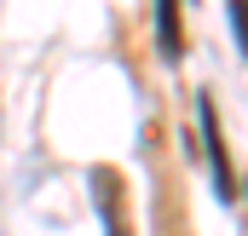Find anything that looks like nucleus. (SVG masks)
I'll use <instances>...</instances> for the list:
<instances>
[{"mask_svg":"<svg viewBox=\"0 0 248 236\" xmlns=\"http://www.w3.org/2000/svg\"><path fill=\"white\" fill-rule=\"evenodd\" d=\"M196 110H202V144H208L214 190H219V202H237V173H231V162H225V138H219V116H214V92H202Z\"/></svg>","mask_w":248,"mask_h":236,"instance_id":"obj_1","label":"nucleus"},{"mask_svg":"<svg viewBox=\"0 0 248 236\" xmlns=\"http://www.w3.org/2000/svg\"><path fill=\"white\" fill-rule=\"evenodd\" d=\"M156 35H162V52L179 58L185 52V29H179V0H156Z\"/></svg>","mask_w":248,"mask_h":236,"instance_id":"obj_2","label":"nucleus"},{"mask_svg":"<svg viewBox=\"0 0 248 236\" xmlns=\"http://www.w3.org/2000/svg\"><path fill=\"white\" fill-rule=\"evenodd\" d=\"M231 29H237V46L248 58V0H231Z\"/></svg>","mask_w":248,"mask_h":236,"instance_id":"obj_3","label":"nucleus"}]
</instances>
